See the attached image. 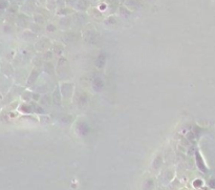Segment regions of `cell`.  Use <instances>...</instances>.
<instances>
[{"label": "cell", "instance_id": "21", "mask_svg": "<svg viewBox=\"0 0 215 190\" xmlns=\"http://www.w3.org/2000/svg\"><path fill=\"white\" fill-rule=\"evenodd\" d=\"M41 96H42L41 94L34 92V94H33V101H34V102H39V100H40Z\"/></svg>", "mask_w": 215, "mask_h": 190}, {"label": "cell", "instance_id": "11", "mask_svg": "<svg viewBox=\"0 0 215 190\" xmlns=\"http://www.w3.org/2000/svg\"><path fill=\"white\" fill-rule=\"evenodd\" d=\"M33 94H34V92H33L32 89H30V88H26V89L23 92V94L21 95V99L24 101V102H26V103L32 102V101H33Z\"/></svg>", "mask_w": 215, "mask_h": 190}, {"label": "cell", "instance_id": "17", "mask_svg": "<svg viewBox=\"0 0 215 190\" xmlns=\"http://www.w3.org/2000/svg\"><path fill=\"white\" fill-rule=\"evenodd\" d=\"M105 61H106V56L104 55V54H101V55L99 56V58L97 59V66L98 67H103L104 65H105Z\"/></svg>", "mask_w": 215, "mask_h": 190}, {"label": "cell", "instance_id": "20", "mask_svg": "<svg viewBox=\"0 0 215 190\" xmlns=\"http://www.w3.org/2000/svg\"><path fill=\"white\" fill-rule=\"evenodd\" d=\"M46 31H47V32H50V33H54L57 31V28H56V25L53 24V23L47 24V25H46Z\"/></svg>", "mask_w": 215, "mask_h": 190}, {"label": "cell", "instance_id": "4", "mask_svg": "<svg viewBox=\"0 0 215 190\" xmlns=\"http://www.w3.org/2000/svg\"><path fill=\"white\" fill-rule=\"evenodd\" d=\"M98 38V34L96 32L95 28H85V30L83 31V39L87 43H95L96 40Z\"/></svg>", "mask_w": 215, "mask_h": 190}, {"label": "cell", "instance_id": "10", "mask_svg": "<svg viewBox=\"0 0 215 190\" xmlns=\"http://www.w3.org/2000/svg\"><path fill=\"white\" fill-rule=\"evenodd\" d=\"M52 101H53V98H52V96H50V95L43 94L42 96H41V98H40V100H39L38 103L42 107H46V106H50Z\"/></svg>", "mask_w": 215, "mask_h": 190}, {"label": "cell", "instance_id": "9", "mask_svg": "<svg viewBox=\"0 0 215 190\" xmlns=\"http://www.w3.org/2000/svg\"><path fill=\"white\" fill-rule=\"evenodd\" d=\"M42 69H43V72H44V73L48 74V75H52V76H54L55 73H56V67L54 66V64H53L50 61H45V62H44Z\"/></svg>", "mask_w": 215, "mask_h": 190}, {"label": "cell", "instance_id": "16", "mask_svg": "<svg viewBox=\"0 0 215 190\" xmlns=\"http://www.w3.org/2000/svg\"><path fill=\"white\" fill-rule=\"evenodd\" d=\"M73 22L84 25L86 23V16H84V14H76L73 16Z\"/></svg>", "mask_w": 215, "mask_h": 190}, {"label": "cell", "instance_id": "19", "mask_svg": "<svg viewBox=\"0 0 215 190\" xmlns=\"http://www.w3.org/2000/svg\"><path fill=\"white\" fill-rule=\"evenodd\" d=\"M17 108H19V102L16 100H14L13 102H11L9 105H7V109L10 111H13V110H16Z\"/></svg>", "mask_w": 215, "mask_h": 190}, {"label": "cell", "instance_id": "3", "mask_svg": "<svg viewBox=\"0 0 215 190\" xmlns=\"http://www.w3.org/2000/svg\"><path fill=\"white\" fill-rule=\"evenodd\" d=\"M53 46L52 42H50V39H47L46 37H42V38L38 39L35 43V49L37 51H46L48 49H50Z\"/></svg>", "mask_w": 215, "mask_h": 190}, {"label": "cell", "instance_id": "6", "mask_svg": "<svg viewBox=\"0 0 215 190\" xmlns=\"http://www.w3.org/2000/svg\"><path fill=\"white\" fill-rule=\"evenodd\" d=\"M63 42L65 44H70V43H75L77 42L80 39V35L77 34L75 32H66L63 35Z\"/></svg>", "mask_w": 215, "mask_h": 190}, {"label": "cell", "instance_id": "22", "mask_svg": "<svg viewBox=\"0 0 215 190\" xmlns=\"http://www.w3.org/2000/svg\"><path fill=\"white\" fill-rule=\"evenodd\" d=\"M7 7H9V2H7V0H1V9L4 10Z\"/></svg>", "mask_w": 215, "mask_h": 190}, {"label": "cell", "instance_id": "5", "mask_svg": "<svg viewBox=\"0 0 215 190\" xmlns=\"http://www.w3.org/2000/svg\"><path fill=\"white\" fill-rule=\"evenodd\" d=\"M40 74H41L40 69H37V67H35V69H33V71L30 72V74H28L27 81H26V83H25L26 87H32V86H34V84L36 83L37 79H38L39 76H40Z\"/></svg>", "mask_w": 215, "mask_h": 190}, {"label": "cell", "instance_id": "7", "mask_svg": "<svg viewBox=\"0 0 215 190\" xmlns=\"http://www.w3.org/2000/svg\"><path fill=\"white\" fill-rule=\"evenodd\" d=\"M52 98H53V102H54L55 105H61V102H62L63 100V97H62V94H61V89H60V86H57L56 88H55L54 92H53L52 95Z\"/></svg>", "mask_w": 215, "mask_h": 190}, {"label": "cell", "instance_id": "18", "mask_svg": "<svg viewBox=\"0 0 215 190\" xmlns=\"http://www.w3.org/2000/svg\"><path fill=\"white\" fill-rule=\"evenodd\" d=\"M53 56H54V51H53L52 49H48V51H44V53L42 54V57L43 59H44V61H50Z\"/></svg>", "mask_w": 215, "mask_h": 190}, {"label": "cell", "instance_id": "12", "mask_svg": "<svg viewBox=\"0 0 215 190\" xmlns=\"http://www.w3.org/2000/svg\"><path fill=\"white\" fill-rule=\"evenodd\" d=\"M19 111L22 113H27V115L28 113H33V106L30 104V103L24 102L23 104L19 105Z\"/></svg>", "mask_w": 215, "mask_h": 190}, {"label": "cell", "instance_id": "13", "mask_svg": "<svg viewBox=\"0 0 215 190\" xmlns=\"http://www.w3.org/2000/svg\"><path fill=\"white\" fill-rule=\"evenodd\" d=\"M26 88L23 87V86L21 85H16V84H14L13 86H12V88L10 89V92H12V94L14 95V96H21L22 94H23V92L25 90Z\"/></svg>", "mask_w": 215, "mask_h": 190}, {"label": "cell", "instance_id": "2", "mask_svg": "<svg viewBox=\"0 0 215 190\" xmlns=\"http://www.w3.org/2000/svg\"><path fill=\"white\" fill-rule=\"evenodd\" d=\"M69 65H68V61H67L65 58H60L58 61V64H57V69L56 72L58 74V76H60L63 79H67L68 75L67 73L69 72Z\"/></svg>", "mask_w": 215, "mask_h": 190}, {"label": "cell", "instance_id": "14", "mask_svg": "<svg viewBox=\"0 0 215 190\" xmlns=\"http://www.w3.org/2000/svg\"><path fill=\"white\" fill-rule=\"evenodd\" d=\"M52 51H54V54H56V55L61 56L63 53H64V45L61 44V43L55 42L52 46Z\"/></svg>", "mask_w": 215, "mask_h": 190}, {"label": "cell", "instance_id": "1", "mask_svg": "<svg viewBox=\"0 0 215 190\" xmlns=\"http://www.w3.org/2000/svg\"><path fill=\"white\" fill-rule=\"evenodd\" d=\"M59 86H60L63 100H67V99L73 98V92H75L76 90H75V86H73V84L71 83V82H68V81L62 82Z\"/></svg>", "mask_w": 215, "mask_h": 190}, {"label": "cell", "instance_id": "8", "mask_svg": "<svg viewBox=\"0 0 215 190\" xmlns=\"http://www.w3.org/2000/svg\"><path fill=\"white\" fill-rule=\"evenodd\" d=\"M22 40L26 41V42H34L37 40V34H35L33 31L28 30V31H24L23 34L21 35Z\"/></svg>", "mask_w": 215, "mask_h": 190}, {"label": "cell", "instance_id": "15", "mask_svg": "<svg viewBox=\"0 0 215 190\" xmlns=\"http://www.w3.org/2000/svg\"><path fill=\"white\" fill-rule=\"evenodd\" d=\"M89 7V0H79L76 4V7L79 11H85Z\"/></svg>", "mask_w": 215, "mask_h": 190}]
</instances>
